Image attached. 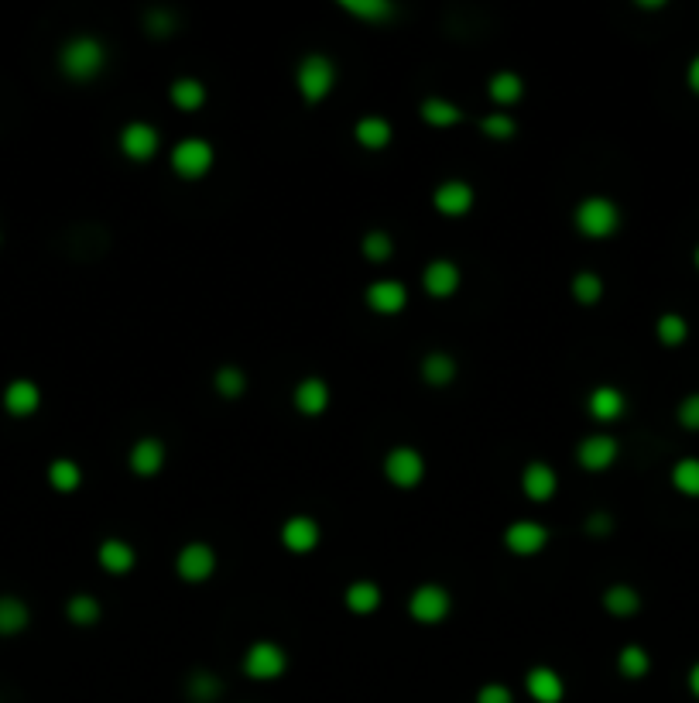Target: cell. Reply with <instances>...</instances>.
<instances>
[{
	"label": "cell",
	"mask_w": 699,
	"mask_h": 703,
	"mask_svg": "<svg viewBox=\"0 0 699 703\" xmlns=\"http://www.w3.org/2000/svg\"><path fill=\"white\" fill-rule=\"evenodd\" d=\"M103 66H107V49H103V42L93 35L69 38L59 52V69L72 83H90V79L103 73Z\"/></svg>",
	"instance_id": "cell-1"
},
{
	"label": "cell",
	"mask_w": 699,
	"mask_h": 703,
	"mask_svg": "<svg viewBox=\"0 0 699 703\" xmlns=\"http://www.w3.org/2000/svg\"><path fill=\"white\" fill-rule=\"evenodd\" d=\"M573 223L583 237L604 241V237L617 234V227H621V206L607 196H586L580 199V206H576Z\"/></svg>",
	"instance_id": "cell-2"
},
{
	"label": "cell",
	"mask_w": 699,
	"mask_h": 703,
	"mask_svg": "<svg viewBox=\"0 0 699 703\" xmlns=\"http://www.w3.org/2000/svg\"><path fill=\"white\" fill-rule=\"evenodd\" d=\"M295 86H299L305 103H323L336 86V66L333 59L323 52L302 55V62L295 66Z\"/></svg>",
	"instance_id": "cell-3"
},
{
	"label": "cell",
	"mask_w": 699,
	"mask_h": 703,
	"mask_svg": "<svg viewBox=\"0 0 699 703\" xmlns=\"http://www.w3.org/2000/svg\"><path fill=\"white\" fill-rule=\"evenodd\" d=\"M213 158H216V151L210 141L186 138L172 148V172L179 175V179H203V175L213 169Z\"/></svg>",
	"instance_id": "cell-4"
},
{
	"label": "cell",
	"mask_w": 699,
	"mask_h": 703,
	"mask_svg": "<svg viewBox=\"0 0 699 703\" xmlns=\"http://www.w3.org/2000/svg\"><path fill=\"white\" fill-rule=\"evenodd\" d=\"M288 669V655L278 642H254L251 649L244 652V673L257 679V683H268V679H278Z\"/></svg>",
	"instance_id": "cell-5"
},
{
	"label": "cell",
	"mask_w": 699,
	"mask_h": 703,
	"mask_svg": "<svg viewBox=\"0 0 699 703\" xmlns=\"http://www.w3.org/2000/svg\"><path fill=\"white\" fill-rule=\"evenodd\" d=\"M449 611H453V597H449L443 583H422V587H415L412 601H408V614L419 625H439Z\"/></svg>",
	"instance_id": "cell-6"
},
{
	"label": "cell",
	"mask_w": 699,
	"mask_h": 703,
	"mask_svg": "<svg viewBox=\"0 0 699 703\" xmlns=\"http://www.w3.org/2000/svg\"><path fill=\"white\" fill-rule=\"evenodd\" d=\"M384 477L391 484L401 487V491H412V487L422 484L425 477V460L415 446H395V450L384 457Z\"/></svg>",
	"instance_id": "cell-7"
},
{
	"label": "cell",
	"mask_w": 699,
	"mask_h": 703,
	"mask_svg": "<svg viewBox=\"0 0 699 703\" xmlns=\"http://www.w3.org/2000/svg\"><path fill=\"white\" fill-rule=\"evenodd\" d=\"M175 573L186 583H206L216 573V549L210 542H186L175 556Z\"/></svg>",
	"instance_id": "cell-8"
},
{
	"label": "cell",
	"mask_w": 699,
	"mask_h": 703,
	"mask_svg": "<svg viewBox=\"0 0 699 703\" xmlns=\"http://www.w3.org/2000/svg\"><path fill=\"white\" fill-rule=\"evenodd\" d=\"M158 145H162V134L148 121H131L120 131V151H124L131 162H151V158L158 155Z\"/></svg>",
	"instance_id": "cell-9"
},
{
	"label": "cell",
	"mask_w": 699,
	"mask_h": 703,
	"mask_svg": "<svg viewBox=\"0 0 699 703\" xmlns=\"http://www.w3.org/2000/svg\"><path fill=\"white\" fill-rule=\"evenodd\" d=\"M504 546L514 556H538L549 546V529L532 522V518H521V522H511L504 529Z\"/></svg>",
	"instance_id": "cell-10"
},
{
	"label": "cell",
	"mask_w": 699,
	"mask_h": 703,
	"mask_svg": "<svg viewBox=\"0 0 699 703\" xmlns=\"http://www.w3.org/2000/svg\"><path fill=\"white\" fill-rule=\"evenodd\" d=\"M617 453H621V446H617V439L607 433H593L576 446V460H580V467L590 470V474H600V470L614 467Z\"/></svg>",
	"instance_id": "cell-11"
},
{
	"label": "cell",
	"mask_w": 699,
	"mask_h": 703,
	"mask_svg": "<svg viewBox=\"0 0 699 703\" xmlns=\"http://www.w3.org/2000/svg\"><path fill=\"white\" fill-rule=\"evenodd\" d=\"M319 539H323V529H319V522L309 515H292L285 525H281V546L295 556L312 553V549L319 546Z\"/></svg>",
	"instance_id": "cell-12"
},
{
	"label": "cell",
	"mask_w": 699,
	"mask_h": 703,
	"mask_svg": "<svg viewBox=\"0 0 699 703\" xmlns=\"http://www.w3.org/2000/svg\"><path fill=\"white\" fill-rule=\"evenodd\" d=\"M364 302L377 316H398L401 309L408 306V289L401 282H395V278H381V282L367 285Z\"/></svg>",
	"instance_id": "cell-13"
},
{
	"label": "cell",
	"mask_w": 699,
	"mask_h": 703,
	"mask_svg": "<svg viewBox=\"0 0 699 703\" xmlns=\"http://www.w3.org/2000/svg\"><path fill=\"white\" fill-rule=\"evenodd\" d=\"M432 206L443 217H466L473 210V186L463 179H446L443 186H436L432 193Z\"/></svg>",
	"instance_id": "cell-14"
},
{
	"label": "cell",
	"mask_w": 699,
	"mask_h": 703,
	"mask_svg": "<svg viewBox=\"0 0 699 703\" xmlns=\"http://www.w3.org/2000/svg\"><path fill=\"white\" fill-rule=\"evenodd\" d=\"M165 443L158 436H141L138 443L131 446V453H127V463H131V470L138 477H155L162 474L165 467Z\"/></svg>",
	"instance_id": "cell-15"
},
{
	"label": "cell",
	"mask_w": 699,
	"mask_h": 703,
	"mask_svg": "<svg viewBox=\"0 0 699 703\" xmlns=\"http://www.w3.org/2000/svg\"><path fill=\"white\" fill-rule=\"evenodd\" d=\"M422 285L432 299H449V295H456V289H460V268H456L449 258L429 261L422 271Z\"/></svg>",
	"instance_id": "cell-16"
},
{
	"label": "cell",
	"mask_w": 699,
	"mask_h": 703,
	"mask_svg": "<svg viewBox=\"0 0 699 703\" xmlns=\"http://www.w3.org/2000/svg\"><path fill=\"white\" fill-rule=\"evenodd\" d=\"M586 412L597 422H617L624 412H628V398H624L621 388L614 385H597L586 398Z\"/></svg>",
	"instance_id": "cell-17"
},
{
	"label": "cell",
	"mask_w": 699,
	"mask_h": 703,
	"mask_svg": "<svg viewBox=\"0 0 699 703\" xmlns=\"http://www.w3.org/2000/svg\"><path fill=\"white\" fill-rule=\"evenodd\" d=\"M38 405H42V391H38L35 381L18 378L4 388V409L11 412L14 419H28V415H35Z\"/></svg>",
	"instance_id": "cell-18"
},
{
	"label": "cell",
	"mask_w": 699,
	"mask_h": 703,
	"mask_svg": "<svg viewBox=\"0 0 699 703\" xmlns=\"http://www.w3.org/2000/svg\"><path fill=\"white\" fill-rule=\"evenodd\" d=\"M292 402L305 419H316L329 409V385L323 378H302L292 391Z\"/></svg>",
	"instance_id": "cell-19"
},
{
	"label": "cell",
	"mask_w": 699,
	"mask_h": 703,
	"mask_svg": "<svg viewBox=\"0 0 699 703\" xmlns=\"http://www.w3.org/2000/svg\"><path fill=\"white\" fill-rule=\"evenodd\" d=\"M525 686H528V697L535 703H562V697H566V683H562V676L549 666H535L532 673H528Z\"/></svg>",
	"instance_id": "cell-20"
},
{
	"label": "cell",
	"mask_w": 699,
	"mask_h": 703,
	"mask_svg": "<svg viewBox=\"0 0 699 703\" xmlns=\"http://www.w3.org/2000/svg\"><path fill=\"white\" fill-rule=\"evenodd\" d=\"M556 487H559V477H556V470H552L549 463L535 460V463H528V467L521 470V491H525L532 501H549L552 494H556Z\"/></svg>",
	"instance_id": "cell-21"
},
{
	"label": "cell",
	"mask_w": 699,
	"mask_h": 703,
	"mask_svg": "<svg viewBox=\"0 0 699 703\" xmlns=\"http://www.w3.org/2000/svg\"><path fill=\"white\" fill-rule=\"evenodd\" d=\"M96 559H100V566L107 573H114V577H124V573L134 570V563H138V553H134V546H131V542H124V539H103Z\"/></svg>",
	"instance_id": "cell-22"
},
{
	"label": "cell",
	"mask_w": 699,
	"mask_h": 703,
	"mask_svg": "<svg viewBox=\"0 0 699 703\" xmlns=\"http://www.w3.org/2000/svg\"><path fill=\"white\" fill-rule=\"evenodd\" d=\"M353 138H357V145H360V148H367V151H381V148H388V145H391V138H395V131H391V124L384 121V117L367 114V117H360V121L353 124Z\"/></svg>",
	"instance_id": "cell-23"
},
{
	"label": "cell",
	"mask_w": 699,
	"mask_h": 703,
	"mask_svg": "<svg viewBox=\"0 0 699 703\" xmlns=\"http://www.w3.org/2000/svg\"><path fill=\"white\" fill-rule=\"evenodd\" d=\"M487 97L494 100V107H514V103L525 97V83H521L518 73L501 69V73L487 79Z\"/></svg>",
	"instance_id": "cell-24"
},
{
	"label": "cell",
	"mask_w": 699,
	"mask_h": 703,
	"mask_svg": "<svg viewBox=\"0 0 699 703\" xmlns=\"http://www.w3.org/2000/svg\"><path fill=\"white\" fill-rule=\"evenodd\" d=\"M381 601H384V594L374 580H353L347 587V594H343V604H347V611L353 614H374L377 607H381Z\"/></svg>",
	"instance_id": "cell-25"
},
{
	"label": "cell",
	"mask_w": 699,
	"mask_h": 703,
	"mask_svg": "<svg viewBox=\"0 0 699 703\" xmlns=\"http://www.w3.org/2000/svg\"><path fill=\"white\" fill-rule=\"evenodd\" d=\"M422 378H425V385H432V388L453 385V378H456V361L446 354V350H432V354L422 357Z\"/></svg>",
	"instance_id": "cell-26"
},
{
	"label": "cell",
	"mask_w": 699,
	"mask_h": 703,
	"mask_svg": "<svg viewBox=\"0 0 699 703\" xmlns=\"http://www.w3.org/2000/svg\"><path fill=\"white\" fill-rule=\"evenodd\" d=\"M604 607L614 618H631V614L641 611V594L628 583H614V587L604 590Z\"/></svg>",
	"instance_id": "cell-27"
},
{
	"label": "cell",
	"mask_w": 699,
	"mask_h": 703,
	"mask_svg": "<svg viewBox=\"0 0 699 703\" xmlns=\"http://www.w3.org/2000/svg\"><path fill=\"white\" fill-rule=\"evenodd\" d=\"M31 621V611L28 604L21 601V597H0V635L11 638V635H21L24 628H28Z\"/></svg>",
	"instance_id": "cell-28"
},
{
	"label": "cell",
	"mask_w": 699,
	"mask_h": 703,
	"mask_svg": "<svg viewBox=\"0 0 699 703\" xmlns=\"http://www.w3.org/2000/svg\"><path fill=\"white\" fill-rule=\"evenodd\" d=\"M168 97H172V103H175L179 110L192 114V110H199V107L206 103V86L199 83L196 76H182V79H175V83H172Z\"/></svg>",
	"instance_id": "cell-29"
},
{
	"label": "cell",
	"mask_w": 699,
	"mask_h": 703,
	"mask_svg": "<svg viewBox=\"0 0 699 703\" xmlns=\"http://www.w3.org/2000/svg\"><path fill=\"white\" fill-rule=\"evenodd\" d=\"M48 484L55 487L59 494H72L79 484H83V467L69 457H59L48 463Z\"/></svg>",
	"instance_id": "cell-30"
},
{
	"label": "cell",
	"mask_w": 699,
	"mask_h": 703,
	"mask_svg": "<svg viewBox=\"0 0 699 703\" xmlns=\"http://www.w3.org/2000/svg\"><path fill=\"white\" fill-rule=\"evenodd\" d=\"M422 121L432 127H453L463 121V110L446 97H429L422 100Z\"/></svg>",
	"instance_id": "cell-31"
},
{
	"label": "cell",
	"mask_w": 699,
	"mask_h": 703,
	"mask_svg": "<svg viewBox=\"0 0 699 703\" xmlns=\"http://www.w3.org/2000/svg\"><path fill=\"white\" fill-rule=\"evenodd\" d=\"M220 693H223V683L210 669H196V673L186 679V697L192 703H213Z\"/></svg>",
	"instance_id": "cell-32"
},
{
	"label": "cell",
	"mask_w": 699,
	"mask_h": 703,
	"mask_svg": "<svg viewBox=\"0 0 699 703\" xmlns=\"http://www.w3.org/2000/svg\"><path fill=\"white\" fill-rule=\"evenodd\" d=\"M340 7L347 14H353V18L374 21V25H381V21H388L391 14H395V4H391V0H343Z\"/></svg>",
	"instance_id": "cell-33"
},
{
	"label": "cell",
	"mask_w": 699,
	"mask_h": 703,
	"mask_svg": "<svg viewBox=\"0 0 699 703\" xmlns=\"http://www.w3.org/2000/svg\"><path fill=\"white\" fill-rule=\"evenodd\" d=\"M617 669L628 679H645L648 669H652V655L641 649V645H624V649L617 652Z\"/></svg>",
	"instance_id": "cell-34"
},
{
	"label": "cell",
	"mask_w": 699,
	"mask_h": 703,
	"mask_svg": "<svg viewBox=\"0 0 699 703\" xmlns=\"http://www.w3.org/2000/svg\"><path fill=\"white\" fill-rule=\"evenodd\" d=\"M672 487L686 498H699V457H682L672 467Z\"/></svg>",
	"instance_id": "cell-35"
},
{
	"label": "cell",
	"mask_w": 699,
	"mask_h": 703,
	"mask_svg": "<svg viewBox=\"0 0 699 703\" xmlns=\"http://www.w3.org/2000/svg\"><path fill=\"white\" fill-rule=\"evenodd\" d=\"M655 337L665 343V347H679V343H686L689 337V323H686V316H679V313H665V316H658V323H655Z\"/></svg>",
	"instance_id": "cell-36"
},
{
	"label": "cell",
	"mask_w": 699,
	"mask_h": 703,
	"mask_svg": "<svg viewBox=\"0 0 699 703\" xmlns=\"http://www.w3.org/2000/svg\"><path fill=\"white\" fill-rule=\"evenodd\" d=\"M573 295L580 306H597V302L604 299V278H600L597 271H580V275L573 278Z\"/></svg>",
	"instance_id": "cell-37"
},
{
	"label": "cell",
	"mask_w": 699,
	"mask_h": 703,
	"mask_svg": "<svg viewBox=\"0 0 699 703\" xmlns=\"http://www.w3.org/2000/svg\"><path fill=\"white\" fill-rule=\"evenodd\" d=\"M66 614L72 625H83V628L96 625V621H100V601H96L93 594H76V597H69Z\"/></svg>",
	"instance_id": "cell-38"
},
{
	"label": "cell",
	"mask_w": 699,
	"mask_h": 703,
	"mask_svg": "<svg viewBox=\"0 0 699 703\" xmlns=\"http://www.w3.org/2000/svg\"><path fill=\"white\" fill-rule=\"evenodd\" d=\"M480 131H484L490 141H511L514 134H518V121H514L511 114H504V110H494V114H487L484 121H480Z\"/></svg>",
	"instance_id": "cell-39"
},
{
	"label": "cell",
	"mask_w": 699,
	"mask_h": 703,
	"mask_svg": "<svg viewBox=\"0 0 699 703\" xmlns=\"http://www.w3.org/2000/svg\"><path fill=\"white\" fill-rule=\"evenodd\" d=\"M213 388L220 391L223 398H240L247 388V374L240 371V367H220V371L213 374Z\"/></svg>",
	"instance_id": "cell-40"
},
{
	"label": "cell",
	"mask_w": 699,
	"mask_h": 703,
	"mask_svg": "<svg viewBox=\"0 0 699 703\" xmlns=\"http://www.w3.org/2000/svg\"><path fill=\"white\" fill-rule=\"evenodd\" d=\"M391 254H395V241H391V234H384V230H371V234L364 237V258L367 261H388Z\"/></svg>",
	"instance_id": "cell-41"
},
{
	"label": "cell",
	"mask_w": 699,
	"mask_h": 703,
	"mask_svg": "<svg viewBox=\"0 0 699 703\" xmlns=\"http://www.w3.org/2000/svg\"><path fill=\"white\" fill-rule=\"evenodd\" d=\"M676 419H679L682 429H689V433H699V391H693V395L682 398L679 409H676Z\"/></svg>",
	"instance_id": "cell-42"
},
{
	"label": "cell",
	"mask_w": 699,
	"mask_h": 703,
	"mask_svg": "<svg viewBox=\"0 0 699 703\" xmlns=\"http://www.w3.org/2000/svg\"><path fill=\"white\" fill-rule=\"evenodd\" d=\"M144 25H148V35L165 38V35H172V31H175V18L165 11V7H155V11H148V18H144Z\"/></svg>",
	"instance_id": "cell-43"
},
{
	"label": "cell",
	"mask_w": 699,
	"mask_h": 703,
	"mask_svg": "<svg viewBox=\"0 0 699 703\" xmlns=\"http://www.w3.org/2000/svg\"><path fill=\"white\" fill-rule=\"evenodd\" d=\"M477 703H514V693L504 683H487V686H480Z\"/></svg>",
	"instance_id": "cell-44"
},
{
	"label": "cell",
	"mask_w": 699,
	"mask_h": 703,
	"mask_svg": "<svg viewBox=\"0 0 699 703\" xmlns=\"http://www.w3.org/2000/svg\"><path fill=\"white\" fill-rule=\"evenodd\" d=\"M586 532H590V535H607V532H614V518H610L607 511H593V515L586 518Z\"/></svg>",
	"instance_id": "cell-45"
},
{
	"label": "cell",
	"mask_w": 699,
	"mask_h": 703,
	"mask_svg": "<svg viewBox=\"0 0 699 703\" xmlns=\"http://www.w3.org/2000/svg\"><path fill=\"white\" fill-rule=\"evenodd\" d=\"M686 86L699 97V55H693V62L686 66Z\"/></svg>",
	"instance_id": "cell-46"
},
{
	"label": "cell",
	"mask_w": 699,
	"mask_h": 703,
	"mask_svg": "<svg viewBox=\"0 0 699 703\" xmlns=\"http://www.w3.org/2000/svg\"><path fill=\"white\" fill-rule=\"evenodd\" d=\"M686 683H689V693H693V697L699 700V662H696L693 669H689V679H686Z\"/></svg>",
	"instance_id": "cell-47"
},
{
	"label": "cell",
	"mask_w": 699,
	"mask_h": 703,
	"mask_svg": "<svg viewBox=\"0 0 699 703\" xmlns=\"http://www.w3.org/2000/svg\"><path fill=\"white\" fill-rule=\"evenodd\" d=\"M693 265L699 268V244H696V251H693Z\"/></svg>",
	"instance_id": "cell-48"
}]
</instances>
